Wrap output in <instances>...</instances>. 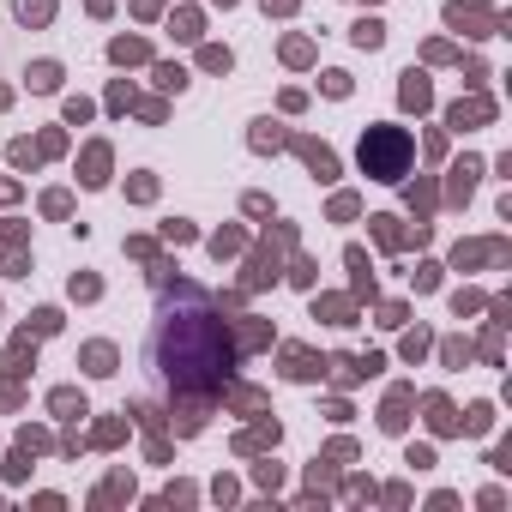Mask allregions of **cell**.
I'll list each match as a JSON object with an SVG mask.
<instances>
[{"mask_svg":"<svg viewBox=\"0 0 512 512\" xmlns=\"http://www.w3.org/2000/svg\"><path fill=\"white\" fill-rule=\"evenodd\" d=\"M362 163H374V175H380V181H398L404 139H398V133H380V139H368V145H362Z\"/></svg>","mask_w":512,"mask_h":512,"instance_id":"1","label":"cell"}]
</instances>
